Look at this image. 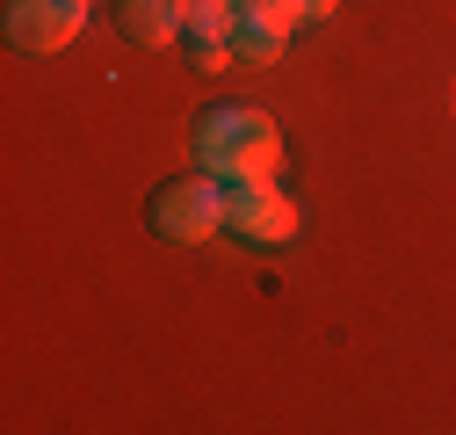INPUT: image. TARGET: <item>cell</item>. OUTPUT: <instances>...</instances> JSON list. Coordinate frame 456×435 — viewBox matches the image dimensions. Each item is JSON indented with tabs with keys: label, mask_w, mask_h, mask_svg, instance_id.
I'll return each mask as SVG.
<instances>
[{
	"label": "cell",
	"mask_w": 456,
	"mask_h": 435,
	"mask_svg": "<svg viewBox=\"0 0 456 435\" xmlns=\"http://www.w3.org/2000/svg\"><path fill=\"white\" fill-rule=\"evenodd\" d=\"M196 160L217 182H254V175H282V131L268 109L247 102H217L196 117Z\"/></svg>",
	"instance_id": "cell-1"
},
{
	"label": "cell",
	"mask_w": 456,
	"mask_h": 435,
	"mask_svg": "<svg viewBox=\"0 0 456 435\" xmlns=\"http://www.w3.org/2000/svg\"><path fill=\"white\" fill-rule=\"evenodd\" d=\"M145 226L175 247H196L224 226V182L203 168V175H182V182H159L152 203H145Z\"/></svg>",
	"instance_id": "cell-2"
},
{
	"label": "cell",
	"mask_w": 456,
	"mask_h": 435,
	"mask_svg": "<svg viewBox=\"0 0 456 435\" xmlns=\"http://www.w3.org/2000/svg\"><path fill=\"white\" fill-rule=\"evenodd\" d=\"M117 22L131 44H175L189 29V0H117Z\"/></svg>",
	"instance_id": "cell-7"
},
{
	"label": "cell",
	"mask_w": 456,
	"mask_h": 435,
	"mask_svg": "<svg viewBox=\"0 0 456 435\" xmlns=\"http://www.w3.org/2000/svg\"><path fill=\"white\" fill-rule=\"evenodd\" d=\"M8 44L29 51V59H51V51H66L80 29H87V0H8Z\"/></svg>",
	"instance_id": "cell-4"
},
{
	"label": "cell",
	"mask_w": 456,
	"mask_h": 435,
	"mask_svg": "<svg viewBox=\"0 0 456 435\" xmlns=\"http://www.w3.org/2000/svg\"><path fill=\"white\" fill-rule=\"evenodd\" d=\"M224 233H240V240H254V247H282V240L297 233L290 189H275V175L224 182Z\"/></svg>",
	"instance_id": "cell-3"
},
{
	"label": "cell",
	"mask_w": 456,
	"mask_h": 435,
	"mask_svg": "<svg viewBox=\"0 0 456 435\" xmlns=\"http://www.w3.org/2000/svg\"><path fill=\"white\" fill-rule=\"evenodd\" d=\"M275 8H290L297 22H326V15L340 8V0H275Z\"/></svg>",
	"instance_id": "cell-8"
},
{
	"label": "cell",
	"mask_w": 456,
	"mask_h": 435,
	"mask_svg": "<svg viewBox=\"0 0 456 435\" xmlns=\"http://www.w3.org/2000/svg\"><path fill=\"white\" fill-rule=\"evenodd\" d=\"M232 22H240V0H189V59L196 73H224V59H232Z\"/></svg>",
	"instance_id": "cell-6"
},
{
	"label": "cell",
	"mask_w": 456,
	"mask_h": 435,
	"mask_svg": "<svg viewBox=\"0 0 456 435\" xmlns=\"http://www.w3.org/2000/svg\"><path fill=\"white\" fill-rule=\"evenodd\" d=\"M290 29H297L290 8H275V0H240L232 51H240V59H254V66H275L282 51H290Z\"/></svg>",
	"instance_id": "cell-5"
}]
</instances>
